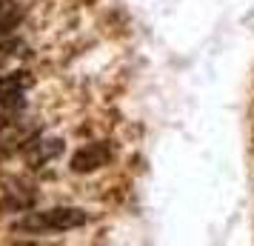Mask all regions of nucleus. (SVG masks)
I'll list each match as a JSON object with an SVG mask.
<instances>
[{"label":"nucleus","instance_id":"1","mask_svg":"<svg viewBox=\"0 0 254 246\" xmlns=\"http://www.w3.org/2000/svg\"><path fill=\"white\" fill-rule=\"evenodd\" d=\"M89 221V215L74 206H58V209L46 212H29L26 218L17 221V229L23 232H69V229H80Z\"/></svg>","mask_w":254,"mask_h":246},{"label":"nucleus","instance_id":"2","mask_svg":"<svg viewBox=\"0 0 254 246\" xmlns=\"http://www.w3.org/2000/svg\"><path fill=\"white\" fill-rule=\"evenodd\" d=\"M109 158H112L109 143H89V146H83L71 155V169L74 172H92V169H100V166L109 164Z\"/></svg>","mask_w":254,"mask_h":246},{"label":"nucleus","instance_id":"3","mask_svg":"<svg viewBox=\"0 0 254 246\" xmlns=\"http://www.w3.org/2000/svg\"><path fill=\"white\" fill-rule=\"evenodd\" d=\"M58 152H60V143H58V141L35 143V146H32V152H29V164H32V166L46 164V161H52V158H55Z\"/></svg>","mask_w":254,"mask_h":246}]
</instances>
